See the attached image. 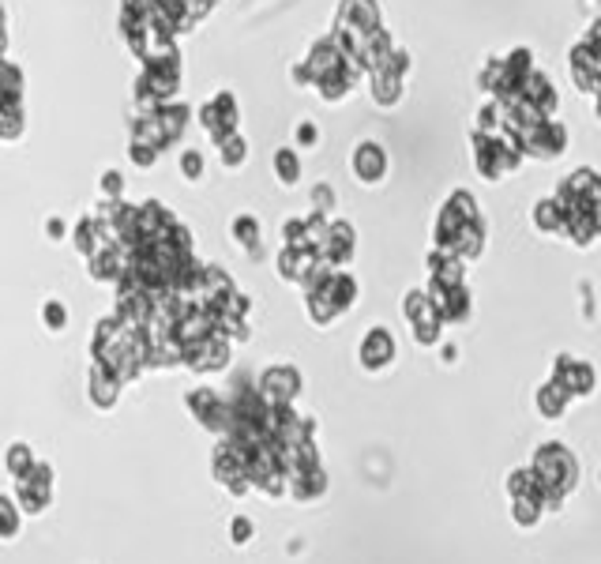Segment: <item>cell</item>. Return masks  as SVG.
Segmentation results:
<instances>
[{"mask_svg":"<svg viewBox=\"0 0 601 564\" xmlns=\"http://www.w3.org/2000/svg\"><path fill=\"white\" fill-rule=\"evenodd\" d=\"M553 211H556V222L553 230L560 234H568L571 241H594L601 234V177L598 173H575L568 177V185L556 192L553 200Z\"/></svg>","mask_w":601,"mask_h":564,"instance_id":"cell-1","label":"cell"},{"mask_svg":"<svg viewBox=\"0 0 601 564\" xmlns=\"http://www.w3.org/2000/svg\"><path fill=\"white\" fill-rule=\"evenodd\" d=\"M481 215L478 204L466 196V192H455L451 200L440 211V222H436V241L440 249L451 252V256H474L481 249Z\"/></svg>","mask_w":601,"mask_h":564,"instance_id":"cell-2","label":"cell"},{"mask_svg":"<svg viewBox=\"0 0 601 564\" xmlns=\"http://www.w3.org/2000/svg\"><path fill=\"white\" fill-rule=\"evenodd\" d=\"M188 106L181 102H166V106H155V110H143L132 121V140L136 143H147L151 151H166L173 143H181V136L188 132Z\"/></svg>","mask_w":601,"mask_h":564,"instance_id":"cell-3","label":"cell"},{"mask_svg":"<svg viewBox=\"0 0 601 564\" xmlns=\"http://www.w3.org/2000/svg\"><path fill=\"white\" fill-rule=\"evenodd\" d=\"M200 121L203 128H207V136L211 140H226V136H233L237 132V102H233V94H215L207 106L200 110Z\"/></svg>","mask_w":601,"mask_h":564,"instance_id":"cell-4","label":"cell"},{"mask_svg":"<svg viewBox=\"0 0 601 564\" xmlns=\"http://www.w3.org/2000/svg\"><path fill=\"white\" fill-rule=\"evenodd\" d=\"M406 320H414L417 328V339L421 343H432L436 339V331H440V309L432 305L429 298H421V294H414V298H406Z\"/></svg>","mask_w":601,"mask_h":564,"instance_id":"cell-5","label":"cell"},{"mask_svg":"<svg viewBox=\"0 0 601 564\" xmlns=\"http://www.w3.org/2000/svg\"><path fill=\"white\" fill-rule=\"evenodd\" d=\"M384 151L376 147V143H361L357 147V155H354V170H357V177L365 181V185H376L380 177H384Z\"/></svg>","mask_w":601,"mask_h":564,"instance_id":"cell-6","label":"cell"},{"mask_svg":"<svg viewBox=\"0 0 601 564\" xmlns=\"http://www.w3.org/2000/svg\"><path fill=\"white\" fill-rule=\"evenodd\" d=\"M391 350H395V346H391V339H387L384 331H372L365 350H361V358H365V365L376 369V365H387V361H391Z\"/></svg>","mask_w":601,"mask_h":564,"instance_id":"cell-7","label":"cell"},{"mask_svg":"<svg viewBox=\"0 0 601 564\" xmlns=\"http://www.w3.org/2000/svg\"><path fill=\"white\" fill-rule=\"evenodd\" d=\"M215 147H218V158H222V166H230V170H237V166H241V162L248 158L241 132H233V136H226V140H218Z\"/></svg>","mask_w":601,"mask_h":564,"instance_id":"cell-8","label":"cell"},{"mask_svg":"<svg viewBox=\"0 0 601 564\" xmlns=\"http://www.w3.org/2000/svg\"><path fill=\"white\" fill-rule=\"evenodd\" d=\"M233 234H237V241H241V245H256V237H260V226H256V219L241 215V219H233Z\"/></svg>","mask_w":601,"mask_h":564,"instance_id":"cell-9","label":"cell"},{"mask_svg":"<svg viewBox=\"0 0 601 564\" xmlns=\"http://www.w3.org/2000/svg\"><path fill=\"white\" fill-rule=\"evenodd\" d=\"M128 158L136 162L139 170H151V166L158 162V151H151L147 143H136V140H132V147H128Z\"/></svg>","mask_w":601,"mask_h":564,"instance_id":"cell-10","label":"cell"},{"mask_svg":"<svg viewBox=\"0 0 601 564\" xmlns=\"http://www.w3.org/2000/svg\"><path fill=\"white\" fill-rule=\"evenodd\" d=\"M275 170L282 173V181H286V185H293V181H297V173H301V166H297V158H293L290 151H278Z\"/></svg>","mask_w":601,"mask_h":564,"instance_id":"cell-11","label":"cell"},{"mask_svg":"<svg viewBox=\"0 0 601 564\" xmlns=\"http://www.w3.org/2000/svg\"><path fill=\"white\" fill-rule=\"evenodd\" d=\"M181 173H185L188 181H200V177H203V158H200V151H185V155H181Z\"/></svg>","mask_w":601,"mask_h":564,"instance_id":"cell-12","label":"cell"},{"mask_svg":"<svg viewBox=\"0 0 601 564\" xmlns=\"http://www.w3.org/2000/svg\"><path fill=\"white\" fill-rule=\"evenodd\" d=\"M102 185H106L109 200H121V173H117V170H109L106 177H102Z\"/></svg>","mask_w":601,"mask_h":564,"instance_id":"cell-13","label":"cell"},{"mask_svg":"<svg viewBox=\"0 0 601 564\" xmlns=\"http://www.w3.org/2000/svg\"><path fill=\"white\" fill-rule=\"evenodd\" d=\"M8 53V23H4V8H0V57Z\"/></svg>","mask_w":601,"mask_h":564,"instance_id":"cell-14","label":"cell"},{"mask_svg":"<svg viewBox=\"0 0 601 564\" xmlns=\"http://www.w3.org/2000/svg\"><path fill=\"white\" fill-rule=\"evenodd\" d=\"M297 136H301V143H312V140H316V128H312V125H301V132H297Z\"/></svg>","mask_w":601,"mask_h":564,"instance_id":"cell-15","label":"cell"},{"mask_svg":"<svg viewBox=\"0 0 601 564\" xmlns=\"http://www.w3.org/2000/svg\"><path fill=\"white\" fill-rule=\"evenodd\" d=\"M49 324H61V320H64V313H61V309H57V305H49Z\"/></svg>","mask_w":601,"mask_h":564,"instance_id":"cell-16","label":"cell"}]
</instances>
